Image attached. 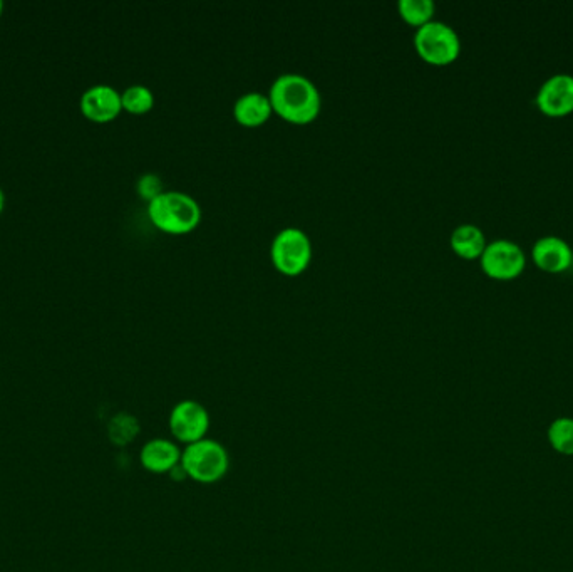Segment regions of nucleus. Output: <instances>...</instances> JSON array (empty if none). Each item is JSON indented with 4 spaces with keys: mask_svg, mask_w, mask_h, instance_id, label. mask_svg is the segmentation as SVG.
<instances>
[{
    "mask_svg": "<svg viewBox=\"0 0 573 572\" xmlns=\"http://www.w3.org/2000/svg\"><path fill=\"white\" fill-rule=\"evenodd\" d=\"M269 98L275 113L295 125H307L321 113V93L304 74H280L270 86Z\"/></svg>",
    "mask_w": 573,
    "mask_h": 572,
    "instance_id": "nucleus-1",
    "label": "nucleus"
},
{
    "mask_svg": "<svg viewBox=\"0 0 573 572\" xmlns=\"http://www.w3.org/2000/svg\"><path fill=\"white\" fill-rule=\"evenodd\" d=\"M148 217L166 234L183 235L197 229L202 220V208L197 198L188 193L165 190L148 202Z\"/></svg>",
    "mask_w": 573,
    "mask_h": 572,
    "instance_id": "nucleus-2",
    "label": "nucleus"
},
{
    "mask_svg": "<svg viewBox=\"0 0 573 572\" xmlns=\"http://www.w3.org/2000/svg\"><path fill=\"white\" fill-rule=\"evenodd\" d=\"M186 477L202 485L217 484L230 470V455L222 443L212 438L186 445L181 452Z\"/></svg>",
    "mask_w": 573,
    "mask_h": 572,
    "instance_id": "nucleus-3",
    "label": "nucleus"
},
{
    "mask_svg": "<svg viewBox=\"0 0 573 572\" xmlns=\"http://www.w3.org/2000/svg\"><path fill=\"white\" fill-rule=\"evenodd\" d=\"M414 47L426 63L444 66L458 59L461 41L458 32L443 21H429L414 32Z\"/></svg>",
    "mask_w": 573,
    "mask_h": 572,
    "instance_id": "nucleus-4",
    "label": "nucleus"
},
{
    "mask_svg": "<svg viewBox=\"0 0 573 572\" xmlns=\"http://www.w3.org/2000/svg\"><path fill=\"white\" fill-rule=\"evenodd\" d=\"M270 257L277 271L285 276H299L312 260V242L309 235L297 227L280 230L272 240Z\"/></svg>",
    "mask_w": 573,
    "mask_h": 572,
    "instance_id": "nucleus-5",
    "label": "nucleus"
},
{
    "mask_svg": "<svg viewBox=\"0 0 573 572\" xmlns=\"http://www.w3.org/2000/svg\"><path fill=\"white\" fill-rule=\"evenodd\" d=\"M481 269L493 279H515L522 274L527 257L522 247L513 240L498 239L486 245L480 257Z\"/></svg>",
    "mask_w": 573,
    "mask_h": 572,
    "instance_id": "nucleus-6",
    "label": "nucleus"
},
{
    "mask_svg": "<svg viewBox=\"0 0 573 572\" xmlns=\"http://www.w3.org/2000/svg\"><path fill=\"white\" fill-rule=\"evenodd\" d=\"M168 425L175 442L191 445L207 438L210 413L200 401L183 400L173 406Z\"/></svg>",
    "mask_w": 573,
    "mask_h": 572,
    "instance_id": "nucleus-7",
    "label": "nucleus"
},
{
    "mask_svg": "<svg viewBox=\"0 0 573 572\" xmlns=\"http://www.w3.org/2000/svg\"><path fill=\"white\" fill-rule=\"evenodd\" d=\"M537 106L548 116H565L573 111V76L553 74L543 81L537 93Z\"/></svg>",
    "mask_w": 573,
    "mask_h": 572,
    "instance_id": "nucleus-8",
    "label": "nucleus"
},
{
    "mask_svg": "<svg viewBox=\"0 0 573 572\" xmlns=\"http://www.w3.org/2000/svg\"><path fill=\"white\" fill-rule=\"evenodd\" d=\"M79 108L88 120L108 123L123 111L121 93L109 84H94L84 91Z\"/></svg>",
    "mask_w": 573,
    "mask_h": 572,
    "instance_id": "nucleus-9",
    "label": "nucleus"
},
{
    "mask_svg": "<svg viewBox=\"0 0 573 572\" xmlns=\"http://www.w3.org/2000/svg\"><path fill=\"white\" fill-rule=\"evenodd\" d=\"M532 257L542 271L558 274L572 266L573 249L562 237L545 235L533 245Z\"/></svg>",
    "mask_w": 573,
    "mask_h": 572,
    "instance_id": "nucleus-10",
    "label": "nucleus"
},
{
    "mask_svg": "<svg viewBox=\"0 0 573 572\" xmlns=\"http://www.w3.org/2000/svg\"><path fill=\"white\" fill-rule=\"evenodd\" d=\"M178 443L168 438H153L141 448L140 462L151 474H170L181 462Z\"/></svg>",
    "mask_w": 573,
    "mask_h": 572,
    "instance_id": "nucleus-11",
    "label": "nucleus"
},
{
    "mask_svg": "<svg viewBox=\"0 0 573 572\" xmlns=\"http://www.w3.org/2000/svg\"><path fill=\"white\" fill-rule=\"evenodd\" d=\"M274 113L269 94L259 93V91H248L242 94L233 104V116L240 125L255 128L264 125Z\"/></svg>",
    "mask_w": 573,
    "mask_h": 572,
    "instance_id": "nucleus-12",
    "label": "nucleus"
},
{
    "mask_svg": "<svg viewBox=\"0 0 573 572\" xmlns=\"http://www.w3.org/2000/svg\"><path fill=\"white\" fill-rule=\"evenodd\" d=\"M450 244L461 259L473 260L480 259L488 242L478 225L461 224L451 232Z\"/></svg>",
    "mask_w": 573,
    "mask_h": 572,
    "instance_id": "nucleus-13",
    "label": "nucleus"
},
{
    "mask_svg": "<svg viewBox=\"0 0 573 572\" xmlns=\"http://www.w3.org/2000/svg\"><path fill=\"white\" fill-rule=\"evenodd\" d=\"M550 447L563 457H573V418H555L547 430Z\"/></svg>",
    "mask_w": 573,
    "mask_h": 572,
    "instance_id": "nucleus-14",
    "label": "nucleus"
},
{
    "mask_svg": "<svg viewBox=\"0 0 573 572\" xmlns=\"http://www.w3.org/2000/svg\"><path fill=\"white\" fill-rule=\"evenodd\" d=\"M121 103H123V110L128 113L143 115L153 108L155 94L145 84H133L121 93Z\"/></svg>",
    "mask_w": 573,
    "mask_h": 572,
    "instance_id": "nucleus-15",
    "label": "nucleus"
},
{
    "mask_svg": "<svg viewBox=\"0 0 573 572\" xmlns=\"http://www.w3.org/2000/svg\"><path fill=\"white\" fill-rule=\"evenodd\" d=\"M398 9L404 21L416 27L433 21L436 12L433 0H399Z\"/></svg>",
    "mask_w": 573,
    "mask_h": 572,
    "instance_id": "nucleus-16",
    "label": "nucleus"
},
{
    "mask_svg": "<svg viewBox=\"0 0 573 572\" xmlns=\"http://www.w3.org/2000/svg\"><path fill=\"white\" fill-rule=\"evenodd\" d=\"M138 433H140V423L135 416L128 415V413H119L109 423V438L111 442L121 447L133 442Z\"/></svg>",
    "mask_w": 573,
    "mask_h": 572,
    "instance_id": "nucleus-17",
    "label": "nucleus"
},
{
    "mask_svg": "<svg viewBox=\"0 0 573 572\" xmlns=\"http://www.w3.org/2000/svg\"><path fill=\"white\" fill-rule=\"evenodd\" d=\"M163 192H165L163 180L155 173H146L138 180V193L145 198L146 202H151Z\"/></svg>",
    "mask_w": 573,
    "mask_h": 572,
    "instance_id": "nucleus-18",
    "label": "nucleus"
},
{
    "mask_svg": "<svg viewBox=\"0 0 573 572\" xmlns=\"http://www.w3.org/2000/svg\"><path fill=\"white\" fill-rule=\"evenodd\" d=\"M4 207H6V195H4V190L0 188V214H2Z\"/></svg>",
    "mask_w": 573,
    "mask_h": 572,
    "instance_id": "nucleus-19",
    "label": "nucleus"
},
{
    "mask_svg": "<svg viewBox=\"0 0 573 572\" xmlns=\"http://www.w3.org/2000/svg\"><path fill=\"white\" fill-rule=\"evenodd\" d=\"M2 12H4V2L0 0V16H2Z\"/></svg>",
    "mask_w": 573,
    "mask_h": 572,
    "instance_id": "nucleus-20",
    "label": "nucleus"
},
{
    "mask_svg": "<svg viewBox=\"0 0 573 572\" xmlns=\"http://www.w3.org/2000/svg\"><path fill=\"white\" fill-rule=\"evenodd\" d=\"M572 266H573V262H572Z\"/></svg>",
    "mask_w": 573,
    "mask_h": 572,
    "instance_id": "nucleus-21",
    "label": "nucleus"
}]
</instances>
